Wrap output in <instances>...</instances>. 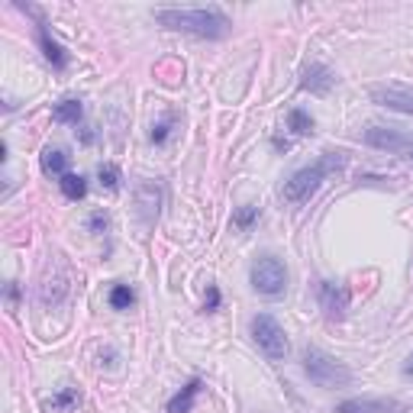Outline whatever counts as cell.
Masks as SVG:
<instances>
[{
    "instance_id": "cell-1",
    "label": "cell",
    "mask_w": 413,
    "mask_h": 413,
    "mask_svg": "<svg viewBox=\"0 0 413 413\" xmlns=\"http://www.w3.org/2000/svg\"><path fill=\"white\" fill-rule=\"evenodd\" d=\"M155 20L175 32H188L197 39H223L230 36V20L213 7H197V10H181V7H165L155 10Z\"/></svg>"
},
{
    "instance_id": "cell-2",
    "label": "cell",
    "mask_w": 413,
    "mask_h": 413,
    "mask_svg": "<svg viewBox=\"0 0 413 413\" xmlns=\"http://www.w3.org/2000/svg\"><path fill=\"white\" fill-rule=\"evenodd\" d=\"M342 165H346V155H342V152H323V159L320 161L294 171V175L284 181V188H281V201L294 203V207L297 203H304V201H310V197L320 191V184L326 181V175L339 171Z\"/></svg>"
},
{
    "instance_id": "cell-3",
    "label": "cell",
    "mask_w": 413,
    "mask_h": 413,
    "mask_svg": "<svg viewBox=\"0 0 413 413\" xmlns=\"http://www.w3.org/2000/svg\"><path fill=\"white\" fill-rule=\"evenodd\" d=\"M304 375L320 388H346L352 381V371L317 346L304 349Z\"/></svg>"
},
{
    "instance_id": "cell-4",
    "label": "cell",
    "mask_w": 413,
    "mask_h": 413,
    "mask_svg": "<svg viewBox=\"0 0 413 413\" xmlns=\"http://www.w3.org/2000/svg\"><path fill=\"white\" fill-rule=\"evenodd\" d=\"M249 278H252L255 291L265 294V297H281L284 294V287H287V268H284L281 258H275V255H262V258H255Z\"/></svg>"
},
{
    "instance_id": "cell-5",
    "label": "cell",
    "mask_w": 413,
    "mask_h": 413,
    "mask_svg": "<svg viewBox=\"0 0 413 413\" xmlns=\"http://www.w3.org/2000/svg\"><path fill=\"white\" fill-rule=\"evenodd\" d=\"M252 339L255 346L265 352V359L271 361H281L287 355V336H284V329L278 326V320L275 317H268V313H258V317H252Z\"/></svg>"
},
{
    "instance_id": "cell-6",
    "label": "cell",
    "mask_w": 413,
    "mask_h": 413,
    "mask_svg": "<svg viewBox=\"0 0 413 413\" xmlns=\"http://www.w3.org/2000/svg\"><path fill=\"white\" fill-rule=\"evenodd\" d=\"M365 142L371 148H381L388 155H401L403 161H413V136L401 133V129L388 126H368L365 129Z\"/></svg>"
},
{
    "instance_id": "cell-7",
    "label": "cell",
    "mask_w": 413,
    "mask_h": 413,
    "mask_svg": "<svg viewBox=\"0 0 413 413\" xmlns=\"http://www.w3.org/2000/svg\"><path fill=\"white\" fill-rule=\"evenodd\" d=\"M375 104L388 107V110H397V113H407L413 117V91L410 87H401V85H375L368 91Z\"/></svg>"
},
{
    "instance_id": "cell-8",
    "label": "cell",
    "mask_w": 413,
    "mask_h": 413,
    "mask_svg": "<svg viewBox=\"0 0 413 413\" xmlns=\"http://www.w3.org/2000/svg\"><path fill=\"white\" fill-rule=\"evenodd\" d=\"M320 307L326 310L329 323L342 320L349 310V291L342 284H333V281H320Z\"/></svg>"
},
{
    "instance_id": "cell-9",
    "label": "cell",
    "mask_w": 413,
    "mask_h": 413,
    "mask_svg": "<svg viewBox=\"0 0 413 413\" xmlns=\"http://www.w3.org/2000/svg\"><path fill=\"white\" fill-rule=\"evenodd\" d=\"M333 71H329L326 65H320V62H310L307 68H304V78H300V87L304 91H313V94H326L329 87H333Z\"/></svg>"
},
{
    "instance_id": "cell-10",
    "label": "cell",
    "mask_w": 413,
    "mask_h": 413,
    "mask_svg": "<svg viewBox=\"0 0 413 413\" xmlns=\"http://www.w3.org/2000/svg\"><path fill=\"white\" fill-rule=\"evenodd\" d=\"M197 394H201V378H191V381L184 384V388L168 401V413H191Z\"/></svg>"
},
{
    "instance_id": "cell-11",
    "label": "cell",
    "mask_w": 413,
    "mask_h": 413,
    "mask_svg": "<svg viewBox=\"0 0 413 413\" xmlns=\"http://www.w3.org/2000/svg\"><path fill=\"white\" fill-rule=\"evenodd\" d=\"M397 410V401H342L336 413H391Z\"/></svg>"
},
{
    "instance_id": "cell-12",
    "label": "cell",
    "mask_w": 413,
    "mask_h": 413,
    "mask_svg": "<svg viewBox=\"0 0 413 413\" xmlns=\"http://www.w3.org/2000/svg\"><path fill=\"white\" fill-rule=\"evenodd\" d=\"M36 16H39V10H36ZM39 43H43V52H45V58L55 65V68H65L68 65V55H65V49L58 43H55L52 36H49V30H45V23H43V16H39Z\"/></svg>"
},
{
    "instance_id": "cell-13",
    "label": "cell",
    "mask_w": 413,
    "mask_h": 413,
    "mask_svg": "<svg viewBox=\"0 0 413 413\" xmlns=\"http://www.w3.org/2000/svg\"><path fill=\"white\" fill-rule=\"evenodd\" d=\"M152 188H155V184H142V188H139V207H142V220L146 223H152L155 220V216H159V201H161V191L155 194V197H148V194H152Z\"/></svg>"
},
{
    "instance_id": "cell-14",
    "label": "cell",
    "mask_w": 413,
    "mask_h": 413,
    "mask_svg": "<svg viewBox=\"0 0 413 413\" xmlns=\"http://www.w3.org/2000/svg\"><path fill=\"white\" fill-rule=\"evenodd\" d=\"M58 188H62V194L68 197V201H81L87 194V181L81 178V175H62V181H58Z\"/></svg>"
},
{
    "instance_id": "cell-15",
    "label": "cell",
    "mask_w": 413,
    "mask_h": 413,
    "mask_svg": "<svg viewBox=\"0 0 413 413\" xmlns=\"http://www.w3.org/2000/svg\"><path fill=\"white\" fill-rule=\"evenodd\" d=\"M65 165H68V155H65L62 148H45L43 152V171L45 175H58V178H62V175H68Z\"/></svg>"
},
{
    "instance_id": "cell-16",
    "label": "cell",
    "mask_w": 413,
    "mask_h": 413,
    "mask_svg": "<svg viewBox=\"0 0 413 413\" xmlns=\"http://www.w3.org/2000/svg\"><path fill=\"white\" fill-rule=\"evenodd\" d=\"M287 129H291L294 136H313V120H310V113H304L300 107H294V110L287 113Z\"/></svg>"
},
{
    "instance_id": "cell-17",
    "label": "cell",
    "mask_w": 413,
    "mask_h": 413,
    "mask_svg": "<svg viewBox=\"0 0 413 413\" xmlns=\"http://www.w3.org/2000/svg\"><path fill=\"white\" fill-rule=\"evenodd\" d=\"M81 113H85V107H81V100H62V104L55 107L52 117L58 120V123H74L78 126V120H81Z\"/></svg>"
},
{
    "instance_id": "cell-18",
    "label": "cell",
    "mask_w": 413,
    "mask_h": 413,
    "mask_svg": "<svg viewBox=\"0 0 413 413\" xmlns=\"http://www.w3.org/2000/svg\"><path fill=\"white\" fill-rule=\"evenodd\" d=\"M136 304V294H133V287L129 284H113L110 287V307L113 310H129Z\"/></svg>"
},
{
    "instance_id": "cell-19",
    "label": "cell",
    "mask_w": 413,
    "mask_h": 413,
    "mask_svg": "<svg viewBox=\"0 0 413 413\" xmlns=\"http://www.w3.org/2000/svg\"><path fill=\"white\" fill-rule=\"evenodd\" d=\"M258 220V207H252V203H245V207H239V210L233 213V226L236 230H249V226H252V223Z\"/></svg>"
},
{
    "instance_id": "cell-20",
    "label": "cell",
    "mask_w": 413,
    "mask_h": 413,
    "mask_svg": "<svg viewBox=\"0 0 413 413\" xmlns=\"http://www.w3.org/2000/svg\"><path fill=\"white\" fill-rule=\"evenodd\" d=\"M97 178H100V184H104L107 191H117V188H120L117 165H100V168H97Z\"/></svg>"
},
{
    "instance_id": "cell-21",
    "label": "cell",
    "mask_w": 413,
    "mask_h": 413,
    "mask_svg": "<svg viewBox=\"0 0 413 413\" xmlns=\"http://www.w3.org/2000/svg\"><path fill=\"white\" fill-rule=\"evenodd\" d=\"M78 401H81V394L74 391V388H68V391L58 394V397H55L49 407H52V410H58V407H68V403H78Z\"/></svg>"
},
{
    "instance_id": "cell-22",
    "label": "cell",
    "mask_w": 413,
    "mask_h": 413,
    "mask_svg": "<svg viewBox=\"0 0 413 413\" xmlns=\"http://www.w3.org/2000/svg\"><path fill=\"white\" fill-rule=\"evenodd\" d=\"M220 307V291H216V287H207V300H203V310H207V313H213V310Z\"/></svg>"
},
{
    "instance_id": "cell-23",
    "label": "cell",
    "mask_w": 413,
    "mask_h": 413,
    "mask_svg": "<svg viewBox=\"0 0 413 413\" xmlns=\"http://www.w3.org/2000/svg\"><path fill=\"white\" fill-rule=\"evenodd\" d=\"M168 129H171V120H165V123H159V126L152 129V142H155V146H161V142L168 139Z\"/></svg>"
},
{
    "instance_id": "cell-24",
    "label": "cell",
    "mask_w": 413,
    "mask_h": 413,
    "mask_svg": "<svg viewBox=\"0 0 413 413\" xmlns=\"http://www.w3.org/2000/svg\"><path fill=\"white\" fill-rule=\"evenodd\" d=\"M107 226H110L107 213H94V216H91V230H94V233H104Z\"/></svg>"
},
{
    "instance_id": "cell-25",
    "label": "cell",
    "mask_w": 413,
    "mask_h": 413,
    "mask_svg": "<svg viewBox=\"0 0 413 413\" xmlns=\"http://www.w3.org/2000/svg\"><path fill=\"white\" fill-rule=\"evenodd\" d=\"M7 304H10V313L16 310V281H7Z\"/></svg>"
},
{
    "instance_id": "cell-26",
    "label": "cell",
    "mask_w": 413,
    "mask_h": 413,
    "mask_svg": "<svg viewBox=\"0 0 413 413\" xmlns=\"http://www.w3.org/2000/svg\"><path fill=\"white\" fill-rule=\"evenodd\" d=\"M403 375H413V359L407 361V365H403Z\"/></svg>"
},
{
    "instance_id": "cell-27",
    "label": "cell",
    "mask_w": 413,
    "mask_h": 413,
    "mask_svg": "<svg viewBox=\"0 0 413 413\" xmlns=\"http://www.w3.org/2000/svg\"><path fill=\"white\" fill-rule=\"evenodd\" d=\"M401 413H407V410H401Z\"/></svg>"
}]
</instances>
